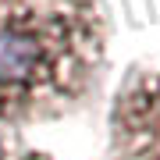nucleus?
Here are the masks:
<instances>
[{
    "label": "nucleus",
    "mask_w": 160,
    "mask_h": 160,
    "mask_svg": "<svg viewBox=\"0 0 160 160\" xmlns=\"http://www.w3.org/2000/svg\"><path fill=\"white\" fill-rule=\"evenodd\" d=\"M118 160H160V71L139 78L118 107Z\"/></svg>",
    "instance_id": "obj_2"
},
{
    "label": "nucleus",
    "mask_w": 160,
    "mask_h": 160,
    "mask_svg": "<svg viewBox=\"0 0 160 160\" xmlns=\"http://www.w3.org/2000/svg\"><path fill=\"white\" fill-rule=\"evenodd\" d=\"M100 53L103 22L92 0H0V118L75 100Z\"/></svg>",
    "instance_id": "obj_1"
}]
</instances>
